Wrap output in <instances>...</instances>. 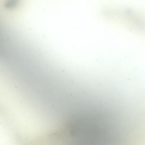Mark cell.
Segmentation results:
<instances>
[{
    "mask_svg": "<svg viewBox=\"0 0 145 145\" xmlns=\"http://www.w3.org/2000/svg\"><path fill=\"white\" fill-rule=\"evenodd\" d=\"M35 111H36V109H35ZM36 118H37V116H36ZM38 121H39V120H38V121H37V122H38Z\"/></svg>",
    "mask_w": 145,
    "mask_h": 145,
    "instance_id": "cell-1",
    "label": "cell"
}]
</instances>
